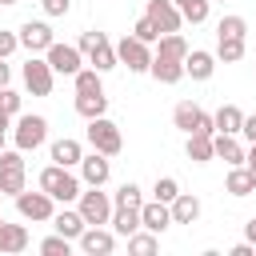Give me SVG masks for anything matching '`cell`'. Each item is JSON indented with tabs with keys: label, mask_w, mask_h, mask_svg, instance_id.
<instances>
[{
	"label": "cell",
	"mask_w": 256,
	"mask_h": 256,
	"mask_svg": "<svg viewBox=\"0 0 256 256\" xmlns=\"http://www.w3.org/2000/svg\"><path fill=\"white\" fill-rule=\"evenodd\" d=\"M40 188H44L56 204H72V200L80 196L84 180H80L72 168H64V164H48V168L40 172Z\"/></svg>",
	"instance_id": "1"
},
{
	"label": "cell",
	"mask_w": 256,
	"mask_h": 256,
	"mask_svg": "<svg viewBox=\"0 0 256 256\" xmlns=\"http://www.w3.org/2000/svg\"><path fill=\"white\" fill-rule=\"evenodd\" d=\"M76 48L84 52V64H88V68H96L100 76H104V72H112V68L120 64V60H116V44H112L104 32H84Z\"/></svg>",
	"instance_id": "2"
},
{
	"label": "cell",
	"mask_w": 256,
	"mask_h": 256,
	"mask_svg": "<svg viewBox=\"0 0 256 256\" xmlns=\"http://www.w3.org/2000/svg\"><path fill=\"white\" fill-rule=\"evenodd\" d=\"M28 188V172H24V152H4L0 148V196H20Z\"/></svg>",
	"instance_id": "3"
},
{
	"label": "cell",
	"mask_w": 256,
	"mask_h": 256,
	"mask_svg": "<svg viewBox=\"0 0 256 256\" xmlns=\"http://www.w3.org/2000/svg\"><path fill=\"white\" fill-rule=\"evenodd\" d=\"M12 140H16V148L20 152H36L44 140H48V120L44 116H16V124H12Z\"/></svg>",
	"instance_id": "4"
},
{
	"label": "cell",
	"mask_w": 256,
	"mask_h": 256,
	"mask_svg": "<svg viewBox=\"0 0 256 256\" xmlns=\"http://www.w3.org/2000/svg\"><path fill=\"white\" fill-rule=\"evenodd\" d=\"M88 144H92L96 152H104V156H120L124 136H120V128H116L108 116H92V120H88Z\"/></svg>",
	"instance_id": "5"
},
{
	"label": "cell",
	"mask_w": 256,
	"mask_h": 256,
	"mask_svg": "<svg viewBox=\"0 0 256 256\" xmlns=\"http://www.w3.org/2000/svg\"><path fill=\"white\" fill-rule=\"evenodd\" d=\"M76 208H80L84 224H108V220H112V196H108V192H100V188H88V192L80 188Z\"/></svg>",
	"instance_id": "6"
},
{
	"label": "cell",
	"mask_w": 256,
	"mask_h": 256,
	"mask_svg": "<svg viewBox=\"0 0 256 256\" xmlns=\"http://www.w3.org/2000/svg\"><path fill=\"white\" fill-rule=\"evenodd\" d=\"M44 60L52 64V72H56V76H76V72L84 68V52H80L76 44H60V40H52V44H48Z\"/></svg>",
	"instance_id": "7"
},
{
	"label": "cell",
	"mask_w": 256,
	"mask_h": 256,
	"mask_svg": "<svg viewBox=\"0 0 256 256\" xmlns=\"http://www.w3.org/2000/svg\"><path fill=\"white\" fill-rule=\"evenodd\" d=\"M52 84H56V72H52V64L44 60V56H28V64H24V88L32 92V96H48L52 92Z\"/></svg>",
	"instance_id": "8"
},
{
	"label": "cell",
	"mask_w": 256,
	"mask_h": 256,
	"mask_svg": "<svg viewBox=\"0 0 256 256\" xmlns=\"http://www.w3.org/2000/svg\"><path fill=\"white\" fill-rule=\"evenodd\" d=\"M116 60H120L128 72H148V64H152V44H144V40H136V36H124V40L116 44Z\"/></svg>",
	"instance_id": "9"
},
{
	"label": "cell",
	"mask_w": 256,
	"mask_h": 256,
	"mask_svg": "<svg viewBox=\"0 0 256 256\" xmlns=\"http://www.w3.org/2000/svg\"><path fill=\"white\" fill-rule=\"evenodd\" d=\"M76 168H80V180H84L88 188H104V184H108V176H112V160H108L104 152H96V148H92V152H84Z\"/></svg>",
	"instance_id": "10"
},
{
	"label": "cell",
	"mask_w": 256,
	"mask_h": 256,
	"mask_svg": "<svg viewBox=\"0 0 256 256\" xmlns=\"http://www.w3.org/2000/svg\"><path fill=\"white\" fill-rule=\"evenodd\" d=\"M16 212H20L24 220H52L56 200H52L44 188H40V192H28V188H24V192L16 196Z\"/></svg>",
	"instance_id": "11"
},
{
	"label": "cell",
	"mask_w": 256,
	"mask_h": 256,
	"mask_svg": "<svg viewBox=\"0 0 256 256\" xmlns=\"http://www.w3.org/2000/svg\"><path fill=\"white\" fill-rule=\"evenodd\" d=\"M76 244H80V252H88V256H108V252L116 248V232H108L104 224H88V228L76 236Z\"/></svg>",
	"instance_id": "12"
},
{
	"label": "cell",
	"mask_w": 256,
	"mask_h": 256,
	"mask_svg": "<svg viewBox=\"0 0 256 256\" xmlns=\"http://www.w3.org/2000/svg\"><path fill=\"white\" fill-rule=\"evenodd\" d=\"M144 16L156 24V32H160V36H164V32H180V24H184V16H180V8H176L172 0H148Z\"/></svg>",
	"instance_id": "13"
},
{
	"label": "cell",
	"mask_w": 256,
	"mask_h": 256,
	"mask_svg": "<svg viewBox=\"0 0 256 256\" xmlns=\"http://www.w3.org/2000/svg\"><path fill=\"white\" fill-rule=\"evenodd\" d=\"M16 36H20V48H28V52H48V44L56 40L44 20H24Z\"/></svg>",
	"instance_id": "14"
},
{
	"label": "cell",
	"mask_w": 256,
	"mask_h": 256,
	"mask_svg": "<svg viewBox=\"0 0 256 256\" xmlns=\"http://www.w3.org/2000/svg\"><path fill=\"white\" fill-rule=\"evenodd\" d=\"M212 72H216V52H204V48H188V56H184V76H192V80H212Z\"/></svg>",
	"instance_id": "15"
},
{
	"label": "cell",
	"mask_w": 256,
	"mask_h": 256,
	"mask_svg": "<svg viewBox=\"0 0 256 256\" xmlns=\"http://www.w3.org/2000/svg\"><path fill=\"white\" fill-rule=\"evenodd\" d=\"M168 224H172V212H168L164 200H144V204H140V228H148V232L160 236Z\"/></svg>",
	"instance_id": "16"
},
{
	"label": "cell",
	"mask_w": 256,
	"mask_h": 256,
	"mask_svg": "<svg viewBox=\"0 0 256 256\" xmlns=\"http://www.w3.org/2000/svg\"><path fill=\"white\" fill-rule=\"evenodd\" d=\"M148 76L160 80V84H180V80H184V60H172V56H156V52H152Z\"/></svg>",
	"instance_id": "17"
},
{
	"label": "cell",
	"mask_w": 256,
	"mask_h": 256,
	"mask_svg": "<svg viewBox=\"0 0 256 256\" xmlns=\"http://www.w3.org/2000/svg\"><path fill=\"white\" fill-rule=\"evenodd\" d=\"M24 248H28V228L0 220V256H16V252H24Z\"/></svg>",
	"instance_id": "18"
},
{
	"label": "cell",
	"mask_w": 256,
	"mask_h": 256,
	"mask_svg": "<svg viewBox=\"0 0 256 256\" xmlns=\"http://www.w3.org/2000/svg\"><path fill=\"white\" fill-rule=\"evenodd\" d=\"M212 152H216V160H224L228 168H232V164H244V144H240L236 136L212 132Z\"/></svg>",
	"instance_id": "19"
},
{
	"label": "cell",
	"mask_w": 256,
	"mask_h": 256,
	"mask_svg": "<svg viewBox=\"0 0 256 256\" xmlns=\"http://www.w3.org/2000/svg\"><path fill=\"white\" fill-rule=\"evenodd\" d=\"M168 212H172V224H196L200 220V200L192 192H176V200L168 204Z\"/></svg>",
	"instance_id": "20"
},
{
	"label": "cell",
	"mask_w": 256,
	"mask_h": 256,
	"mask_svg": "<svg viewBox=\"0 0 256 256\" xmlns=\"http://www.w3.org/2000/svg\"><path fill=\"white\" fill-rule=\"evenodd\" d=\"M52 228H56L60 236H68V240H76V236H80V232H84L88 224H84V216H80V208H68V204H64L60 212H52Z\"/></svg>",
	"instance_id": "21"
},
{
	"label": "cell",
	"mask_w": 256,
	"mask_h": 256,
	"mask_svg": "<svg viewBox=\"0 0 256 256\" xmlns=\"http://www.w3.org/2000/svg\"><path fill=\"white\" fill-rule=\"evenodd\" d=\"M240 124H244V112H240L236 104H220V108L212 112V128L224 132V136H240Z\"/></svg>",
	"instance_id": "22"
},
{
	"label": "cell",
	"mask_w": 256,
	"mask_h": 256,
	"mask_svg": "<svg viewBox=\"0 0 256 256\" xmlns=\"http://www.w3.org/2000/svg\"><path fill=\"white\" fill-rule=\"evenodd\" d=\"M80 156H84V144H80V140H72V136H60V140H52V164L76 168V164H80Z\"/></svg>",
	"instance_id": "23"
},
{
	"label": "cell",
	"mask_w": 256,
	"mask_h": 256,
	"mask_svg": "<svg viewBox=\"0 0 256 256\" xmlns=\"http://www.w3.org/2000/svg\"><path fill=\"white\" fill-rule=\"evenodd\" d=\"M188 160L192 164H208V160H216V152H212V132H188Z\"/></svg>",
	"instance_id": "24"
},
{
	"label": "cell",
	"mask_w": 256,
	"mask_h": 256,
	"mask_svg": "<svg viewBox=\"0 0 256 256\" xmlns=\"http://www.w3.org/2000/svg\"><path fill=\"white\" fill-rule=\"evenodd\" d=\"M224 192H228V196H252V192H256L252 172H248L244 164H232V172H228V180H224Z\"/></svg>",
	"instance_id": "25"
},
{
	"label": "cell",
	"mask_w": 256,
	"mask_h": 256,
	"mask_svg": "<svg viewBox=\"0 0 256 256\" xmlns=\"http://www.w3.org/2000/svg\"><path fill=\"white\" fill-rule=\"evenodd\" d=\"M108 224H112V232H116V236H124V240H128V236L140 228V208H112V220H108Z\"/></svg>",
	"instance_id": "26"
},
{
	"label": "cell",
	"mask_w": 256,
	"mask_h": 256,
	"mask_svg": "<svg viewBox=\"0 0 256 256\" xmlns=\"http://www.w3.org/2000/svg\"><path fill=\"white\" fill-rule=\"evenodd\" d=\"M200 112H204L200 104H192V100H180V104L172 108V124H176V128H180V132L188 136V132L196 128V120H200Z\"/></svg>",
	"instance_id": "27"
},
{
	"label": "cell",
	"mask_w": 256,
	"mask_h": 256,
	"mask_svg": "<svg viewBox=\"0 0 256 256\" xmlns=\"http://www.w3.org/2000/svg\"><path fill=\"white\" fill-rule=\"evenodd\" d=\"M156 56H172V60H184V56H188V40H184L180 32H164V36L156 40Z\"/></svg>",
	"instance_id": "28"
},
{
	"label": "cell",
	"mask_w": 256,
	"mask_h": 256,
	"mask_svg": "<svg viewBox=\"0 0 256 256\" xmlns=\"http://www.w3.org/2000/svg\"><path fill=\"white\" fill-rule=\"evenodd\" d=\"M216 60L224 64L244 60V36H216Z\"/></svg>",
	"instance_id": "29"
},
{
	"label": "cell",
	"mask_w": 256,
	"mask_h": 256,
	"mask_svg": "<svg viewBox=\"0 0 256 256\" xmlns=\"http://www.w3.org/2000/svg\"><path fill=\"white\" fill-rule=\"evenodd\" d=\"M76 112H80L84 120L104 116V112H108V96H104V92H84V96H76Z\"/></svg>",
	"instance_id": "30"
},
{
	"label": "cell",
	"mask_w": 256,
	"mask_h": 256,
	"mask_svg": "<svg viewBox=\"0 0 256 256\" xmlns=\"http://www.w3.org/2000/svg\"><path fill=\"white\" fill-rule=\"evenodd\" d=\"M144 204V192H140V184H132V180H124L120 188H116V196H112V208H140Z\"/></svg>",
	"instance_id": "31"
},
{
	"label": "cell",
	"mask_w": 256,
	"mask_h": 256,
	"mask_svg": "<svg viewBox=\"0 0 256 256\" xmlns=\"http://www.w3.org/2000/svg\"><path fill=\"white\" fill-rule=\"evenodd\" d=\"M160 248V240H156V232H148V228H136L132 236H128V252H136V256H152Z\"/></svg>",
	"instance_id": "32"
},
{
	"label": "cell",
	"mask_w": 256,
	"mask_h": 256,
	"mask_svg": "<svg viewBox=\"0 0 256 256\" xmlns=\"http://www.w3.org/2000/svg\"><path fill=\"white\" fill-rule=\"evenodd\" d=\"M172 4L180 8V16L188 24H204L208 20V8H212V0H172Z\"/></svg>",
	"instance_id": "33"
},
{
	"label": "cell",
	"mask_w": 256,
	"mask_h": 256,
	"mask_svg": "<svg viewBox=\"0 0 256 256\" xmlns=\"http://www.w3.org/2000/svg\"><path fill=\"white\" fill-rule=\"evenodd\" d=\"M72 84H76V96H84V92H104V84H100V72H96V68H80V72L72 76Z\"/></svg>",
	"instance_id": "34"
},
{
	"label": "cell",
	"mask_w": 256,
	"mask_h": 256,
	"mask_svg": "<svg viewBox=\"0 0 256 256\" xmlns=\"http://www.w3.org/2000/svg\"><path fill=\"white\" fill-rule=\"evenodd\" d=\"M176 192H180L176 176H160V180L152 184V200H164V204H172V200H176Z\"/></svg>",
	"instance_id": "35"
},
{
	"label": "cell",
	"mask_w": 256,
	"mask_h": 256,
	"mask_svg": "<svg viewBox=\"0 0 256 256\" xmlns=\"http://www.w3.org/2000/svg\"><path fill=\"white\" fill-rule=\"evenodd\" d=\"M216 36H248V20L244 16H224L216 24Z\"/></svg>",
	"instance_id": "36"
},
{
	"label": "cell",
	"mask_w": 256,
	"mask_h": 256,
	"mask_svg": "<svg viewBox=\"0 0 256 256\" xmlns=\"http://www.w3.org/2000/svg\"><path fill=\"white\" fill-rule=\"evenodd\" d=\"M40 252H44V256H68V252H72V240L56 232V236H48V240H40Z\"/></svg>",
	"instance_id": "37"
},
{
	"label": "cell",
	"mask_w": 256,
	"mask_h": 256,
	"mask_svg": "<svg viewBox=\"0 0 256 256\" xmlns=\"http://www.w3.org/2000/svg\"><path fill=\"white\" fill-rule=\"evenodd\" d=\"M132 36H136V40H144V44H156V40H160V32H156V24H152L148 16H140V20L132 24Z\"/></svg>",
	"instance_id": "38"
},
{
	"label": "cell",
	"mask_w": 256,
	"mask_h": 256,
	"mask_svg": "<svg viewBox=\"0 0 256 256\" xmlns=\"http://www.w3.org/2000/svg\"><path fill=\"white\" fill-rule=\"evenodd\" d=\"M20 104H24V96H20L16 88H0V112H8V116H20Z\"/></svg>",
	"instance_id": "39"
},
{
	"label": "cell",
	"mask_w": 256,
	"mask_h": 256,
	"mask_svg": "<svg viewBox=\"0 0 256 256\" xmlns=\"http://www.w3.org/2000/svg\"><path fill=\"white\" fill-rule=\"evenodd\" d=\"M16 48H20V36H16V32H8V28H0V60H8Z\"/></svg>",
	"instance_id": "40"
},
{
	"label": "cell",
	"mask_w": 256,
	"mask_h": 256,
	"mask_svg": "<svg viewBox=\"0 0 256 256\" xmlns=\"http://www.w3.org/2000/svg\"><path fill=\"white\" fill-rule=\"evenodd\" d=\"M40 8H44L48 16H68V12H72V0H40Z\"/></svg>",
	"instance_id": "41"
},
{
	"label": "cell",
	"mask_w": 256,
	"mask_h": 256,
	"mask_svg": "<svg viewBox=\"0 0 256 256\" xmlns=\"http://www.w3.org/2000/svg\"><path fill=\"white\" fill-rule=\"evenodd\" d=\"M240 136H244L248 144H256V116H244V124H240Z\"/></svg>",
	"instance_id": "42"
},
{
	"label": "cell",
	"mask_w": 256,
	"mask_h": 256,
	"mask_svg": "<svg viewBox=\"0 0 256 256\" xmlns=\"http://www.w3.org/2000/svg\"><path fill=\"white\" fill-rule=\"evenodd\" d=\"M228 256H256V244H248V240H244V244H232Z\"/></svg>",
	"instance_id": "43"
},
{
	"label": "cell",
	"mask_w": 256,
	"mask_h": 256,
	"mask_svg": "<svg viewBox=\"0 0 256 256\" xmlns=\"http://www.w3.org/2000/svg\"><path fill=\"white\" fill-rule=\"evenodd\" d=\"M244 240H248V244H256V216H248V220H244Z\"/></svg>",
	"instance_id": "44"
},
{
	"label": "cell",
	"mask_w": 256,
	"mask_h": 256,
	"mask_svg": "<svg viewBox=\"0 0 256 256\" xmlns=\"http://www.w3.org/2000/svg\"><path fill=\"white\" fill-rule=\"evenodd\" d=\"M244 168H248V172H256V144H248V148H244Z\"/></svg>",
	"instance_id": "45"
},
{
	"label": "cell",
	"mask_w": 256,
	"mask_h": 256,
	"mask_svg": "<svg viewBox=\"0 0 256 256\" xmlns=\"http://www.w3.org/2000/svg\"><path fill=\"white\" fill-rule=\"evenodd\" d=\"M8 80H12V68L0 60V88H8Z\"/></svg>",
	"instance_id": "46"
},
{
	"label": "cell",
	"mask_w": 256,
	"mask_h": 256,
	"mask_svg": "<svg viewBox=\"0 0 256 256\" xmlns=\"http://www.w3.org/2000/svg\"><path fill=\"white\" fill-rule=\"evenodd\" d=\"M12 120H16V116H8V112H0V132H12Z\"/></svg>",
	"instance_id": "47"
},
{
	"label": "cell",
	"mask_w": 256,
	"mask_h": 256,
	"mask_svg": "<svg viewBox=\"0 0 256 256\" xmlns=\"http://www.w3.org/2000/svg\"><path fill=\"white\" fill-rule=\"evenodd\" d=\"M0 4H4V8H8V4H20V0H0Z\"/></svg>",
	"instance_id": "48"
},
{
	"label": "cell",
	"mask_w": 256,
	"mask_h": 256,
	"mask_svg": "<svg viewBox=\"0 0 256 256\" xmlns=\"http://www.w3.org/2000/svg\"><path fill=\"white\" fill-rule=\"evenodd\" d=\"M0 148H4V132H0Z\"/></svg>",
	"instance_id": "49"
},
{
	"label": "cell",
	"mask_w": 256,
	"mask_h": 256,
	"mask_svg": "<svg viewBox=\"0 0 256 256\" xmlns=\"http://www.w3.org/2000/svg\"><path fill=\"white\" fill-rule=\"evenodd\" d=\"M252 184H256V172H252Z\"/></svg>",
	"instance_id": "50"
},
{
	"label": "cell",
	"mask_w": 256,
	"mask_h": 256,
	"mask_svg": "<svg viewBox=\"0 0 256 256\" xmlns=\"http://www.w3.org/2000/svg\"><path fill=\"white\" fill-rule=\"evenodd\" d=\"M0 220H4V216H0Z\"/></svg>",
	"instance_id": "51"
},
{
	"label": "cell",
	"mask_w": 256,
	"mask_h": 256,
	"mask_svg": "<svg viewBox=\"0 0 256 256\" xmlns=\"http://www.w3.org/2000/svg\"><path fill=\"white\" fill-rule=\"evenodd\" d=\"M220 4H224V0H220Z\"/></svg>",
	"instance_id": "52"
},
{
	"label": "cell",
	"mask_w": 256,
	"mask_h": 256,
	"mask_svg": "<svg viewBox=\"0 0 256 256\" xmlns=\"http://www.w3.org/2000/svg\"><path fill=\"white\" fill-rule=\"evenodd\" d=\"M0 200H4V196H0Z\"/></svg>",
	"instance_id": "53"
}]
</instances>
